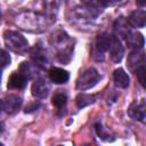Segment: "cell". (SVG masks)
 <instances>
[{"instance_id":"7c38bea8","label":"cell","mask_w":146,"mask_h":146,"mask_svg":"<svg viewBox=\"0 0 146 146\" xmlns=\"http://www.w3.org/2000/svg\"><path fill=\"white\" fill-rule=\"evenodd\" d=\"M111 39L112 35L108 33H102L96 38V42H95V50L97 54L99 55H104V52H106L108 50L110 43H111Z\"/></svg>"},{"instance_id":"603a6c76","label":"cell","mask_w":146,"mask_h":146,"mask_svg":"<svg viewBox=\"0 0 146 146\" xmlns=\"http://www.w3.org/2000/svg\"><path fill=\"white\" fill-rule=\"evenodd\" d=\"M10 64V56L9 54L3 50V49H0V70H2L3 67L8 66Z\"/></svg>"},{"instance_id":"277c9868","label":"cell","mask_w":146,"mask_h":146,"mask_svg":"<svg viewBox=\"0 0 146 146\" xmlns=\"http://www.w3.org/2000/svg\"><path fill=\"white\" fill-rule=\"evenodd\" d=\"M100 79L99 73L95 68H88L83 73H81L76 80V88L79 90H88L92 88Z\"/></svg>"},{"instance_id":"8992f818","label":"cell","mask_w":146,"mask_h":146,"mask_svg":"<svg viewBox=\"0 0 146 146\" xmlns=\"http://www.w3.org/2000/svg\"><path fill=\"white\" fill-rule=\"evenodd\" d=\"M30 55H31V58L35 66L41 67V68H46L48 66L49 59L47 56V51L41 46L35 44V47H33L30 50Z\"/></svg>"},{"instance_id":"f546056e","label":"cell","mask_w":146,"mask_h":146,"mask_svg":"<svg viewBox=\"0 0 146 146\" xmlns=\"http://www.w3.org/2000/svg\"><path fill=\"white\" fill-rule=\"evenodd\" d=\"M0 71H1V70H0Z\"/></svg>"},{"instance_id":"8fae6325","label":"cell","mask_w":146,"mask_h":146,"mask_svg":"<svg viewBox=\"0 0 146 146\" xmlns=\"http://www.w3.org/2000/svg\"><path fill=\"white\" fill-rule=\"evenodd\" d=\"M3 110L8 114H14L16 113L19 107L22 106V98L16 96V95H9L7 96L3 100Z\"/></svg>"},{"instance_id":"9a60e30c","label":"cell","mask_w":146,"mask_h":146,"mask_svg":"<svg viewBox=\"0 0 146 146\" xmlns=\"http://www.w3.org/2000/svg\"><path fill=\"white\" fill-rule=\"evenodd\" d=\"M26 78L19 72H13L8 79L7 87L8 89H23L26 86Z\"/></svg>"},{"instance_id":"ffe728a7","label":"cell","mask_w":146,"mask_h":146,"mask_svg":"<svg viewBox=\"0 0 146 146\" xmlns=\"http://www.w3.org/2000/svg\"><path fill=\"white\" fill-rule=\"evenodd\" d=\"M18 72H19L21 74H23V75L26 78V80H30V79L33 76V74H34V68H33L32 64H30V63H27V62H23V63L19 65Z\"/></svg>"},{"instance_id":"484cf974","label":"cell","mask_w":146,"mask_h":146,"mask_svg":"<svg viewBox=\"0 0 146 146\" xmlns=\"http://www.w3.org/2000/svg\"><path fill=\"white\" fill-rule=\"evenodd\" d=\"M3 111V102L0 99V113Z\"/></svg>"},{"instance_id":"2e32d148","label":"cell","mask_w":146,"mask_h":146,"mask_svg":"<svg viewBox=\"0 0 146 146\" xmlns=\"http://www.w3.org/2000/svg\"><path fill=\"white\" fill-rule=\"evenodd\" d=\"M113 80L116 87L125 89L128 88L129 83H130V78L128 75V73H125V71L123 68H116L113 73Z\"/></svg>"},{"instance_id":"d6986e66","label":"cell","mask_w":146,"mask_h":146,"mask_svg":"<svg viewBox=\"0 0 146 146\" xmlns=\"http://www.w3.org/2000/svg\"><path fill=\"white\" fill-rule=\"evenodd\" d=\"M59 5H60V0H44V8L47 11L46 15L49 18H54V16L58 10Z\"/></svg>"},{"instance_id":"83f0119b","label":"cell","mask_w":146,"mask_h":146,"mask_svg":"<svg viewBox=\"0 0 146 146\" xmlns=\"http://www.w3.org/2000/svg\"><path fill=\"white\" fill-rule=\"evenodd\" d=\"M2 131H3V128H2V125H1V124H0V135H1V133H2Z\"/></svg>"},{"instance_id":"52a82bcc","label":"cell","mask_w":146,"mask_h":146,"mask_svg":"<svg viewBox=\"0 0 146 146\" xmlns=\"http://www.w3.org/2000/svg\"><path fill=\"white\" fill-rule=\"evenodd\" d=\"M31 91H32V95H33L35 98L43 99V98H46V97L49 95L50 84H49L48 81H46L44 79H36V80L33 82V84H32Z\"/></svg>"},{"instance_id":"9c48e42d","label":"cell","mask_w":146,"mask_h":146,"mask_svg":"<svg viewBox=\"0 0 146 146\" xmlns=\"http://www.w3.org/2000/svg\"><path fill=\"white\" fill-rule=\"evenodd\" d=\"M145 99H141L140 103H132L130 105V107L128 108V114L129 116H131L135 120H138L140 122H145V117H146V111H145Z\"/></svg>"},{"instance_id":"30bf717a","label":"cell","mask_w":146,"mask_h":146,"mask_svg":"<svg viewBox=\"0 0 146 146\" xmlns=\"http://www.w3.org/2000/svg\"><path fill=\"white\" fill-rule=\"evenodd\" d=\"M48 76L56 84L66 83L70 79L68 72L65 71L64 68H60V67H50L48 71Z\"/></svg>"},{"instance_id":"7a4b0ae2","label":"cell","mask_w":146,"mask_h":146,"mask_svg":"<svg viewBox=\"0 0 146 146\" xmlns=\"http://www.w3.org/2000/svg\"><path fill=\"white\" fill-rule=\"evenodd\" d=\"M54 48L57 50V57L60 62L67 63L73 52V43L65 32H58L51 38Z\"/></svg>"},{"instance_id":"44dd1931","label":"cell","mask_w":146,"mask_h":146,"mask_svg":"<svg viewBox=\"0 0 146 146\" xmlns=\"http://www.w3.org/2000/svg\"><path fill=\"white\" fill-rule=\"evenodd\" d=\"M51 102H52V104H54L57 108H62V107H64V106L66 105L67 96H66L64 92L58 91V92H56V94L52 96Z\"/></svg>"},{"instance_id":"f1b7e54d","label":"cell","mask_w":146,"mask_h":146,"mask_svg":"<svg viewBox=\"0 0 146 146\" xmlns=\"http://www.w3.org/2000/svg\"><path fill=\"white\" fill-rule=\"evenodd\" d=\"M0 19H1V10H0Z\"/></svg>"},{"instance_id":"7402d4cb","label":"cell","mask_w":146,"mask_h":146,"mask_svg":"<svg viewBox=\"0 0 146 146\" xmlns=\"http://www.w3.org/2000/svg\"><path fill=\"white\" fill-rule=\"evenodd\" d=\"M95 129H96V132H97V135H98V137H99L100 139H103V140H106V141L113 140L112 138H110V137H111L110 132H108L107 130H105V128H104V127H103L100 123H96V125H95Z\"/></svg>"},{"instance_id":"4316f807","label":"cell","mask_w":146,"mask_h":146,"mask_svg":"<svg viewBox=\"0 0 146 146\" xmlns=\"http://www.w3.org/2000/svg\"><path fill=\"white\" fill-rule=\"evenodd\" d=\"M81 1H83L84 3H88V5H91V2H92V1H95V0H81Z\"/></svg>"},{"instance_id":"e0dca14e","label":"cell","mask_w":146,"mask_h":146,"mask_svg":"<svg viewBox=\"0 0 146 146\" xmlns=\"http://www.w3.org/2000/svg\"><path fill=\"white\" fill-rule=\"evenodd\" d=\"M114 31L116 33V35H120L121 38H125L127 34L130 32L129 30V26H128V22L123 18V17H120L115 21V24H114Z\"/></svg>"},{"instance_id":"ac0fdd59","label":"cell","mask_w":146,"mask_h":146,"mask_svg":"<svg viewBox=\"0 0 146 146\" xmlns=\"http://www.w3.org/2000/svg\"><path fill=\"white\" fill-rule=\"evenodd\" d=\"M95 100H96V97L94 95H89V94H79L75 98V103L79 108L86 107V106L92 104Z\"/></svg>"},{"instance_id":"3957f363","label":"cell","mask_w":146,"mask_h":146,"mask_svg":"<svg viewBox=\"0 0 146 146\" xmlns=\"http://www.w3.org/2000/svg\"><path fill=\"white\" fill-rule=\"evenodd\" d=\"M3 40L7 48L15 52H23L29 49V42L25 36L16 31H6L3 34Z\"/></svg>"},{"instance_id":"5bb4252c","label":"cell","mask_w":146,"mask_h":146,"mask_svg":"<svg viewBox=\"0 0 146 146\" xmlns=\"http://www.w3.org/2000/svg\"><path fill=\"white\" fill-rule=\"evenodd\" d=\"M124 39H125L127 44L132 49H141L144 47V43H145L143 34L139 32H131L130 31Z\"/></svg>"},{"instance_id":"6da1fadb","label":"cell","mask_w":146,"mask_h":146,"mask_svg":"<svg viewBox=\"0 0 146 146\" xmlns=\"http://www.w3.org/2000/svg\"><path fill=\"white\" fill-rule=\"evenodd\" d=\"M49 17L47 15H42L39 13H32V11H25L16 16V24L29 32H41L44 30V27L48 25Z\"/></svg>"},{"instance_id":"5b68a950","label":"cell","mask_w":146,"mask_h":146,"mask_svg":"<svg viewBox=\"0 0 146 146\" xmlns=\"http://www.w3.org/2000/svg\"><path fill=\"white\" fill-rule=\"evenodd\" d=\"M107 51L110 52V57L114 63H120L122 60L123 55H124V49H123V46H122L119 36L112 35L111 43H110Z\"/></svg>"},{"instance_id":"4fadbf2b","label":"cell","mask_w":146,"mask_h":146,"mask_svg":"<svg viewBox=\"0 0 146 146\" xmlns=\"http://www.w3.org/2000/svg\"><path fill=\"white\" fill-rule=\"evenodd\" d=\"M128 24L132 27H144L146 23V13L145 10H135L130 14L128 18Z\"/></svg>"},{"instance_id":"cb8c5ba5","label":"cell","mask_w":146,"mask_h":146,"mask_svg":"<svg viewBox=\"0 0 146 146\" xmlns=\"http://www.w3.org/2000/svg\"><path fill=\"white\" fill-rule=\"evenodd\" d=\"M135 72H136V75H137V78H138L139 83L144 87V86H145V65H141V66L138 67Z\"/></svg>"},{"instance_id":"d4e9b609","label":"cell","mask_w":146,"mask_h":146,"mask_svg":"<svg viewBox=\"0 0 146 146\" xmlns=\"http://www.w3.org/2000/svg\"><path fill=\"white\" fill-rule=\"evenodd\" d=\"M136 3H137L139 7H144V6H145V0H136Z\"/></svg>"},{"instance_id":"ba28073f","label":"cell","mask_w":146,"mask_h":146,"mask_svg":"<svg viewBox=\"0 0 146 146\" xmlns=\"http://www.w3.org/2000/svg\"><path fill=\"white\" fill-rule=\"evenodd\" d=\"M141 65H145V55L141 49H133L127 59V66L131 71H136Z\"/></svg>"}]
</instances>
